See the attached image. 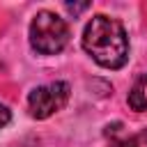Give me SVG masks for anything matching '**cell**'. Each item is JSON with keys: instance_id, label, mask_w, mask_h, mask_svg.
Masks as SVG:
<instances>
[{"instance_id": "obj_1", "label": "cell", "mask_w": 147, "mask_h": 147, "mask_svg": "<svg viewBox=\"0 0 147 147\" xmlns=\"http://www.w3.org/2000/svg\"><path fill=\"white\" fill-rule=\"evenodd\" d=\"M83 48L85 53L103 69H122L129 60V37L124 25L106 14L92 16V21L83 30Z\"/></svg>"}, {"instance_id": "obj_2", "label": "cell", "mask_w": 147, "mask_h": 147, "mask_svg": "<svg viewBox=\"0 0 147 147\" xmlns=\"http://www.w3.org/2000/svg\"><path fill=\"white\" fill-rule=\"evenodd\" d=\"M30 46L34 53L39 55H55L60 51H64V46L69 44V25L67 21L48 9H41L34 14V18L30 21Z\"/></svg>"}, {"instance_id": "obj_3", "label": "cell", "mask_w": 147, "mask_h": 147, "mask_svg": "<svg viewBox=\"0 0 147 147\" xmlns=\"http://www.w3.org/2000/svg\"><path fill=\"white\" fill-rule=\"evenodd\" d=\"M69 94H71V87L64 80L39 85L28 94V110L34 119H46L67 106Z\"/></svg>"}, {"instance_id": "obj_4", "label": "cell", "mask_w": 147, "mask_h": 147, "mask_svg": "<svg viewBox=\"0 0 147 147\" xmlns=\"http://www.w3.org/2000/svg\"><path fill=\"white\" fill-rule=\"evenodd\" d=\"M108 147H147V126L140 129V131L133 133V136H126V138H117V140H113Z\"/></svg>"}, {"instance_id": "obj_5", "label": "cell", "mask_w": 147, "mask_h": 147, "mask_svg": "<svg viewBox=\"0 0 147 147\" xmlns=\"http://www.w3.org/2000/svg\"><path fill=\"white\" fill-rule=\"evenodd\" d=\"M126 101H129V108L136 110V113H145V110H147V94H145V90H142L140 85H136V87L129 92Z\"/></svg>"}, {"instance_id": "obj_6", "label": "cell", "mask_w": 147, "mask_h": 147, "mask_svg": "<svg viewBox=\"0 0 147 147\" xmlns=\"http://www.w3.org/2000/svg\"><path fill=\"white\" fill-rule=\"evenodd\" d=\"M9 122H11V110H9L5 103H0V131H2Z\"/></svg>"}, {"instance_id": "obj_7", "label": "cell", "mask_w": 147, "mask_h": 147, "mask_svg": "<svg viewBox=\"0 0 147 147\" xmlns=\"http://www.w3.org/2000/svg\"><path fill=\"white\" fill-rule=\"evenodd\" d=\"M64 7H67V11H69V14L78 16L80 11H85V9L90 7V2H80V5H74V2H64Z\"/></svg>"}, {"instance_id": "obj_8", "label": "cell", "mask_w": 147, "mask_h": 147, "mask_svg": "<svg viewBox=\"0 0 147 147\" xmlns=\"http://www.w3.org/2000/svg\"><path fill=\"white\" fill-rule=\"evenodd\" d=\"M142 80H147V74H145V78H142Z\"/></svg>"}]
</instances>
